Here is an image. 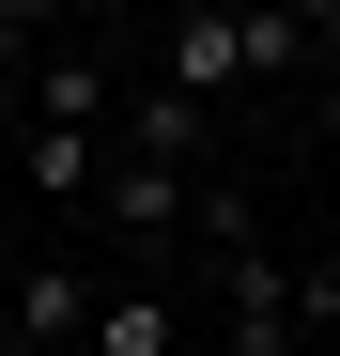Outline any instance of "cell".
<instances>
[{
    "instance_id": "1",
    "label": "cell",
    "mask_w": 340,
    "mask_h": 356,
    "mask_svg": "<svg viewBox=\"0 0 340 356\" xmlns=\"http://www.w3.org/2000/svg\"><path fill=\"white\" fill-rule=\"evenodd\" d=\"M201 248H216V341L232 356H309V279L263 248V217H248V186H201Z\"/></svg>"
},
{
    "instance_id": "2",
    "label": "cell",
    "mask_w": 340,
    "mask_h": 356,
    "mask_svg": "<svg viewBox=\"0 0 340 356\" xmlns=\"http://www.w3.org/2000/svg\"><path fill=\"white\" fill-rule=\"evenodd\" d=\"M93 217H108V248H124V264H155L170 232L201 217V170H186V155H139V140H108V170H93Z\"/></svg>"
},
{
    "instance_id": "3",
    "label": "cell",
    "mask_w": 340,
    "mask_h": 356,
    "mask_svg": "<svg viewBox=\"0 0 340 356\" xmlns=\"http://www.w3.org/2000/svg\"><path fill=\"white\" fill-rule=\"evenodd\" d=\"M155 78H186V93L232 108V93H248V0H186V16H170V47H155Z\"/></svg>"
},
{
    "instance_id": "4",
    "label": "cell",
    "mask_w": 340,
    "mask_h": 356,
    "mask_svg": "<svg viewBox=\"0 0 340 356\" xmlns=\"http://www.w3.org/2000/svg\"><path fill=\"white\" fill-rule=\"evenodd\" d=\"M108 140H139V155H216V93H186V78H139V93H108Z\"/></svg>"
},
{
    "instance_id": "5",
    "label": "cell",
    "mask_w": 340,
    "mask_h": 356,
    "mask_svg": "<svg viewBox=\"0 0 340 356\" xmlns=\"http://www.w3.org/2000/svg\"><path fill=\"white\" fill-rule=\"evenodd\" d=\"M93 170H108V124H46V108H31V140L0 155V186H31V202H93Z\"/></svg>"
},
{
    "instance_id": "6",
    "label": "cell",
    "mask_w": 340,
    "mask_h": 356,
    "mask_svg": "<svg viewBox=\"0 0 340 356\" xmlns=\"http://www.w3.org/2000/svg\"><path fill=\"white\" fill-rule=\"evenodd\" d=\"M93 341V264H16V356H78Z\"/></svg>"
},
{
    "instance_id": "7",
    "label": "cell",
    "mask_w": 340,
    "mask_h": 356,
    "mask_svg": "<svg viewBox=\"0 0 340 356\" xmlns=\"http://www.w3.org/2000/svg\"><path fill=\"white\" fill-rule=\"evenodd\" d=\"M78 356H186V310H170L155 279H108V294H93V341H78Z\"/></svg>"
},
{
    "instance_id": "8",
    "label": "cell",
    "mask_w": 340,
    "mask_h": 356,
    "mask_svg": "<svg viewBox=\"0 0 340 356\" xmlns=\"http://www.w3.org/2000/svg\"><path fill=\"white\" fill-rule=\"evenodd\" d=\"M31 108H46V124H108V47H46V63H31Z\"/></svg>"
},
{
    "instance_id": "9",
    "label": "cell",
    "mask_w": 340,
    "mask_h": 356,
    "mask_svg": "<svg viewBox=\"0 0 340 356\" xmlns=\"http://www.w3.org/2000/svg\"><path fill=\"white\" fill-rule=\"evenodd\" d=\"M309 325H340V248H325V264H309Z\"/></svg>"
},
{
    "instance_id": "10",
    "label": "cell",
    "mask_w": 340,
    "mask_h": 356,
    "mask_svg": "<svg viewBox=\"0 0 340 356\" xmlns=\"http://www.w3.org/2000/svg\"><path fill=\"white\" fill-rule=\"evenodd\" d=\"M62 16H78V31H124V16H139V0H62Z\"/></svg>"
},
{
    "instance_id": "11",
    "label": "cell",
    "mask_w": 340,
    "mask_h": 356,
    "mask_svg": "<svg viewBox=\"0 0 340 356\" xmlns=\"http://www.w3.org/2000/svg\"><path fill=\"white\" fill-rule=\"evenodd\" d=\"M325 155H340V63H325Z\"/></svg>"
},
{
    "instance_id": "12",
    "label": "cell",
    "mask_w": 340,
    "mask_h": 356,
    "mask_svg": "<svg viewBox=\"0 0 340 356\" xmlns=\"http://www.w3.org/2000/svg\"><path fill=\"white\" fill-rule=\"evenodd\" d=\"M325 63H340V16H325Z\"/></svg>"
}]
</instances>
